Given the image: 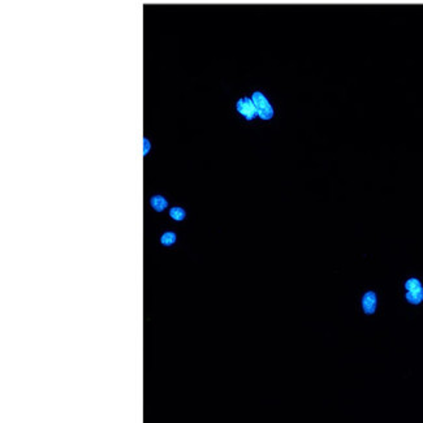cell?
Returning a JSON list of instances; mask_svg holds the SVG:
<instances>
[{
    "label": "cell",
    "mask_w": 423,
    "mask_h": 423,
    "mask_svg": "<svg viewBox=\"0 0 423 423\" xmlns=\"http://www.w3.org/2000/svg\"><path fill=\"white\" fill-rule=\"evenodd\" d=\"M252 100L254 103L255 108H257V112H258V116L261 117L262 120H270L274 116V108L270 104L267 98L261 93V91H254L252 95Z\"/></svg>",
    "instance_id": "obj_1"
},
{
    "label": "cell",
    "mask_w": 423,
    "mask_h": 423,
    "mask_svg": "<svg viewBox=\"0 0 423 423\" xmlns=\"http://www.w3.org/2000/svg\"><path fill=\"white\" fill-rule=\"evenodd\" d=\"M236 108L246 120H253L255 116H258V112H257V108L253 103L252 98L244 97L237 100Z\"/></svg>",
    "instance_id": "obj_2"
},
{
    "label": "cell",
    "mask_w": 423,
    "mask_h": 423,
    "mask_svg": "<svg viewBox=\"0 0 423 423\" xmlns=\"http://www.w3.org/2000/svg\"><path fill=\"white\" fill-rule=\"evenodd\" d=\"M362 306H363V310L366 314H374L375 309H376V294L374 292H367L363 296Z\"/></svg>",
    "instance_id": "obj_3"
},
{
    "label": "cell",
    "mask_w": 423,
    "mask_h": 423,
    "mask_svg": "<svg viewBox=\"0 0 423 423\" xmlns=\"http://www.w3.org/2000/svg\"><path fill=\"white\" fill-rule=\"evenodd\" d=\"M150 203H151L152 208L155 211H158V213L164 211L165 208H167V206H168V202H167V199H165L163 195H154V197L151 198V200H150Z\"/></svg>",
    "instance_id": "obj_4"
},
{
    "label": "cell",
    "mask_w": 423,
    "mask_h": 423,
    "mask_svg": "<svg viewBox=\"0 0 423 423\" xmlns=\"http://www.w3.org/2000/svg\"><path fill=\"white\" fill-rule=\"evenodd\" d=\"M406 300L413 305L420 304L423 301V288L417 289V291H407Z\"/></svg>",
    "instance_id": "obj_5"
},
{
    "label": "cell",
    "mask_w": 423,
    "mask_h": 423,
    "mask_svg": "<svg viewBox=\"0 0 423 423\" xmlns=\"http://www.w3.org/2000/svg\"><path fill=\"white\" fill-rule=\"evenodd\" d=\"M169 217L173 220H176V222H181V220L185 219L186 213H185L184 208H181V207H172L171 210H169Z\"/></svg>",
    "instance_id": "obj_6"
},
{
    "label": "cell",
    "mask_w": 423,
    "mask_h": 423,
    "mask_svg": "<svg viewBox=\"0 0 423 423\" xmlns=\"http://www.w3.org/2000/svg\"><path fill=\"white\" fill-rule=\"evenodd\" d=\"M176 233L173 232H165L163 233L162 237H160V243L164 246H172L174 243H176Z\"/></svg>",
    "instance_id": "obj_7"
},
{
    "label": "cell",
    "mask_w": 423,
    "mask_h": 423,
    "mask_svg": "<svg viewBox=\"0 0 423 423\" xmlns=\"http://www.w3.org/2000/svg\"><path fill=\"white\" fill-rule=\"evenodd\" d=\"M405 288L407 291H417V289H420L422 288V284L418 279H409L405 284Z\"/></svg>",
    "instance_id": "obj_8"
},
{
    "label": "cell",
    "mask_w": 423,
    "mask_h": 423,
    "mask_svg": "<svg viewBox=\"0 0 423 423\" xmlns=\"http://www.w3.org/2000/svg\"><path fill=\"white\" fill-rule=\"evenodd\" d=\"M150 150V142L147 138H143V155H147Z\"/></svg>",
    "instance_id": "obj_9"
}]
</instances>
